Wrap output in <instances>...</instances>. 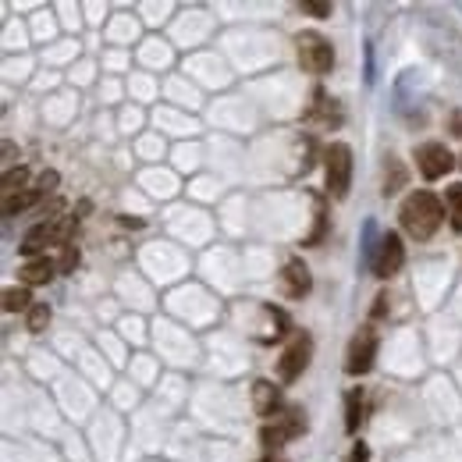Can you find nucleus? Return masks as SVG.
<instances>
[{
	"label": "nucleus",
	"mask_w": 462,
	"mask_h": 462,
	"mask_svg": "<svg viewBox=\"0 0 462 462\" xmlns=\"http://www.w3.org/2000/svg\"><path fill=\"white\" fill-rule=\"evenodd\" d=\"M399 221H402L405 235H412L416 242H427L434 231L441 228V221H445V207H441V199H438L434 192L420 189V192L405 196L402 210H399Z\"/></svg>",
	"instance_id": "obj_1"
},
{
	"label": "nucleus",
	"mask_w": 462,
	"mask_h": 462,
	"mask_svg": "<svg viewBox=\"0 0 462 462\" xmlns=\"http://www.w3.org/2000/svg\"><path fill=\"white\" fill-rule=\"evenodd\" d=\"M324 181H328V192L335 199H346L348 185H352V150L346 143H331L328 153H324Z\"/></svg>",
	"instance_id": "obj_2"
},
{
	"label": "nucleus",
	"mask_w": 462,
	"mask_h": 462,
	"mask_svg": "<svg viewBox=\"0 0 462 462\" xmlns=\"http://www.w3.org/2000/svg\"><path fill=\"white\" fill-rule=\"evenodd\" d=\"M295 54H299V64H302L310 75H324V71H331V64H335V47H331L320 32H299V36H295Z\"/></svg>",
	"instance_id": "obj_3"
},
{
	"label": "nucleus",
	"mask_w": 462,
	"mask_h": 462,
	"mask_svg": "<svg viewBox=\"0 0 462 462\" xmlns=\"http://www.w3.org/2000/svg\"><path fill=\"white\" fill-rule=\"evenodd\" d=\"M374 359H377V331H374V328H359V331L352 335V342H348L346 370L352 377H363V374L374 366Z\"/></svg>",
	"instance_id": "obj_4"
},
{
	"label": "nucleus",
	"mask_w": 462,
	"mask_h": 462,
	"mask_svg": "<svg viewBox=\"0 0 462 462\" xmlns=\"http://www.w3.org/2000/svg\"><path fill=\"white\" fill-rule=\"evenodd\" d=\"M310 356H313V342H310V335H295L291 338V346L282 352V359H278V377L291 384V381H299L302 377V370L310 366Z\"/></svg>",
	"instance_id": "obj_5"
},
{
	"label": "nucleus",
	"mask_w": 462,
	"mask_h": 462,
	"mask_svg": "<svg viewBox=\"0 0 462 462\" xmlns=\"http://www.w3.org/2000/svg\"><path fill=\"white\" fill-rule=\"evenodd\" d=\"M452 153H448V146L445 143H423L420 150H416V168L420 174L427 178V181H438V178H445V174L452 171Z\"/></svg>",
	"instance_id": "obj_6"
},
{
	"label": "nucleus",
	"mask_w": 462,
	"mask_h": 462,
	"mask_svg": "<svg viewBox=\"0 0 462 462\" xmlns=\"http://www.w3.org/2000/svg\"><path fill=\"white\" fill-rule=\"evenodd\" d=\"M405 263V249H402V238L395 235V231H388L384 238H381V245H377V256H374V274L377 278H395L399 271H402Z\"/></svg>",
	"instance_id": "obj_7"
},
{
	"label": "nucleus",
	"mask_w": 462,
	"mask_h": 462,
	"mask_svg": "<svg viewBox=\"0 0 462 462\" xmlns=\"http://www.w3.org/2000/svg\"><path fill=\"white\" fill-rule=\"evenodd\" d=\"M306 430V420H302V412L299 409H289V412H282V416H274V423H267L263 427V445L267 448H278V445H285L291 438H299Z\"/></svg>",
	"instance_id": "obj_8"
},
{
	"label": "nucleus",
	"mask_w": 462,
	"mask_h": 462,
	"mask_svg": "<svg viewBox=\"0 0 462 462\" xmlns=\"http://www.w3.org/2000/svg\"><path fill=\"white\" fill-rule=\"evenodd\" d=\"M75 228V217H64L60 225H54V221H40L36 228L25 235V242H22V253L25 256H36L43 245H51V242H60L68 231Z\"/></svg>",
	"instance_id": "obj_9"
},
{
	"label": "nucleus",
	"mask_w": 462,
	"mask_h": 462,
	"mask_svg": "<svg viewBox=\"0 0 462 462\" xmlns=\"http://www.w3.org/2000/svg\"><path fill=\"white\" fill-rule=\"evenodd\" d=\"M282 291L289 295V299H302L310 285H313V278H310V267L302 263V260H289L285 267H282Z\"/></svg>",
	"instance_id": "obj_10"
},
{
	"label": "nucleus",
	"mask_w": 462,
	"mask_h": 462,
	"mask_svg": "<svg viewBox=\"0 0 462 462\" xmlns=\"http://www.w3.org/2000/svg\"><path fill=\"white\" fill-rule=\"evenodd\" d=\"M54 271H58V263H54V260L36 256V260H29V263L22 267V282H25V285H47V282L54 278Z\"/></svg>",
	"instance_id": "obj_11"
},
{
	"label": "nucleus",
	"mask_w": 462,
	"mask_h": 462,
	"mask_svg": "<svg viewBox=\"0 0 462 462\" xmlns=\"http://www.w3.org/2000/svg\"><path fill=\"white\" fill-rule=\"evenodd\" d=\"M253 405L260 416H274L278 412V388L271 381H256L253 384Z\"/></svg>",
	"instance_id": "obj_12"
},
{
	"label": "nucleus",
	"mask_w": 462,
	"mask_h": 462,
	"mask_svg": "<svg viewBox=\"0 0 462 462\" xmlns=\"http://www.w3.org/2000/svg\"><path fill=\"white\" fill-rule=\"evenodd\" d=\"M43 192H47V189H43V185H36V189H29V192H18V196H7V199H4V214H7V217H14L18 210H25V207H32V203H36V199H40Z\"/></svg>",
	"instance_id": "obj_13"
},
{
	"label": "nucleus",
	"mask_w": 462,
	"mask_h": 462,
	"mask_svg": "<svg viewBox=\"0 0 462 462\" xmlns=\"http://www.w3.org/2000/svg\"><path fill=\"white\" fill-rule=\"evenodd\" d=\"M359 423H363V392H348V399H346V430H348V434H356V430H359Z\"/></svg>",
	"instance_id": "obj_14"
},
{
	"label": "nucleus",
	"mask_w": 462,
	"mask_h": 462,
	"mask_svg": "<svg viewBox=\"0 0 462 462\" xmlns=\"http://www.w3.org/2000/svg\"><path fill=\"white\" fill-rule=\"evenodd\" d=\"M4 310H7V313H22V310H32L29 289H7V291H4Z\"/></svg>",
	"instance_id": "obj_15"
},
{
	"label": "nucleus",
	"mask_w": 462,
	"mask_h": 462,
	"mask_svg": "<svg viewBox=\"0 0 462 462\" xmlns=\"http://www.w3.org/2000/svg\"><path fill=\"white\" fill-rule=\"evenodd\" d=\"M47 324H51V306H47V302H36V306L29 310V331L40 335V331H47Z\"/></svg>",
	"instance_id": "obj_16"
},
{
	"label": "nucleus",
	"mask_w": 462,
	"mask_h": 462,
	"mask_svg": "<svg viewBox=\"0 0 462 462\" xmlns=\"http://www.w3.org/2000/svg\"><path fill=\"white\" fill-rule=\"evenodd\" d=\"M388 168H392V174L384 171V196H392V192H399L402 189V181H405V171H402V164L392 157L388 161Z\"/></svg>",
	"instance_id": "obj_17"
},
{
	"label": "nucleus",
	"mask_w": 462,
	"mask_h": 462,
	"mask_svg": "<svg viewBox=\"0 0 462 462\" xmlns=\"http://www.w3.org/2000/svg\"><path fill=\"white\" fill-rule=\"evenodd\" d=\"M448 207H452V225L462 231V185L448 189Z\"/></svg>",
	"instance_id": "obj_18"
},
{
	"label": "nucleus",
	"mask_w": 462,
	"mask_h": 462,
	"mask_svg": "<svg viewBox=\"0 0 462 462\" xmlns=\"http://www.w3.org/2000/svg\"><path fill=\"white\" fill-rule=\"evenodd\" d=\"M25 178H29V171H25V168H18V171H7V174H4V192H7V196H14V192L25 185Z\"/></svg>",
	"instance_id": "obj_19"
},
{
	"label": "nucleus",
	"mask_w": 462,
	"mask_h": 462,
	"mask_svg": "<svg viewBox=\"0 0 462 462\" xmlns=\"http://www.w3.org/2000/svg\"><path fill=\"white\" fill-rule=\"evenodd\" d=\"M299 7H302L306 14H313V18H328V14H331V4H320V0H302Z\"/></svg>",
	"instance_id": "obj_20"
},
{
	"label": "nucleus",
	"mask_w": 462,
	"mask_h": 462,
	"mask_svg": "<svg viewBox=\"0 0 462 462\" xmlns=\"http://www.w3.org/2000/svg\"><path fill=\"white\" fill-rule=\"evenodd\" d=\"M75 263H79V249H75V245H64V256H60L58 271L68 274V271H75Z\"/></svg>",
	"instance_id": "obj_21"
},
{
	"label": "nucleus",
	"mask_w": 462,
	"mask_h": 462,
	"mask_svg": "<svg viewBox=\"0 0 462 462\" xmlns=\"http://www.w3.org/2000/svg\"><path fill=\"white\" fill-rule=\"evenodd\" d=\"M448 128H452V135H459V139H462V111H452V117H448Z\"/></svg>",
	"instance_id": "obj_22"
},
{
	"label": "nucleus",
	"mask_w": 462,
	"mask_h": 462,
	"mask_svg": "<svg viewBox=\"0 0 462 462\" xmlns=\"http://www.w3.org/2000/svg\"><path fill=\"white\" fill-rule=\"evenodd\" d=\"M348 462H366V445H356L352 456H348Z\"/></svg>",
	"instance_id": "obj_23"
}]
</instances>
